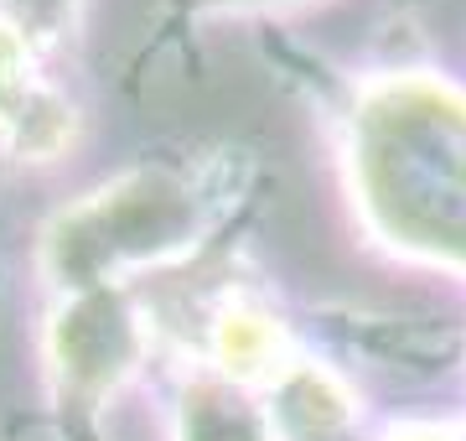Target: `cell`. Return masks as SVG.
Segmentation results:
<instances>
[{"label":"cell","mask_w":466,"mask_h":441,"mask_svg":"<svg viewBox=\"0 0 466 441\" xmlns=\"http://www.w3.org/2000/svg\"><path fill=\"white\" fill-rule=\"evenodd\" d=\"M358 177L404 250L466 265V99L431 78L379 84L358 115Z\"/></svg>","instance_id":"cell-1"},{"label":"cell","mask_w":466,"mask_h":441,"mask_svg":"<svg viewBox=\"0 0 466 441\" xmlns=\"http://www.w3.org/2000/svg\"><path fill=\"white\" fill-rule=\"evenodd\" d=\"M275 354V333L265 323H254V317H238L228 327V358H238V369H254V364H265Z\"/></svg>","instance_id":"cell-2"},{"label":"cell","mask_w":466,"mask_h":441,"mask_svg":"<svg viewBox=\"0 0 466 441\" xmlns=\"http://www.w3.org/2000/svg\"><path fill=\"white\" fill-rule=\"evenodd\" d=\"M394 441H456L451 431H441V426H404Z\"/></svg>","instance_id":"cell-3"}]
</instances>
